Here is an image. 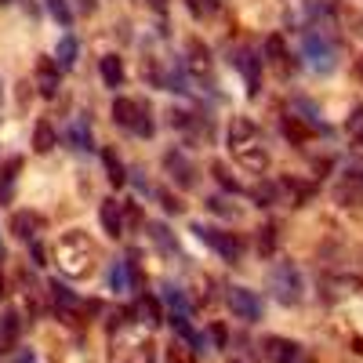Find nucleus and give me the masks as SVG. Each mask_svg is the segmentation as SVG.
I'll return each instance as SVG.
<instances>
[{
  "label": "nucleus",
  "instance_id": "nucleus-3",
  "mask_svg": "<svg viewBox=\"0 0 363 363\" xmlns=\"http://www.w3.org/2000/svg\"><path fill=\"white\" fill-rule=\"evenodd\" d=\"M55 262L69 280H84L99 265V244L84 229H69L55 240Z\"/></svg>",
  "mask_w": 363,
  "mask_h": 363
},
{
  "label": "nucleus",
  "instance_id": "nucleus-33",
  "mask_svg": "<svg viewBox=\"0 0 363 363\" xmlns=\"http://www.w3.org/2000/svg\"><path fill=\"white\" fill-rule=\"evenodd\" d=\"M153 196L164 203V211H171V215H178V211H182V200H178V196H171V193H164V189H153Z\"/></svg>",
  "mask_w": 363,
  "mask_h": 363
},
{
  "label": "nucleus",
  "instance_id": "nucleus-23",
  "mask_svg": "<svg viewBox=\"0 0 363 363\" xmlns=\"http://www.w3.org/2000/svg\"><path fill=\"white\" fill-rule=\"evenodd\" d=\"M77 51H80L77 37L66 33L62 40H58V48H55V62H58V69H73V66H77Z\"/></svg>",
  "mask_w": 363,
  "mask_h": 363
},
{
  "label": "nucleus",
  "instance_id": "nucleus-7",
  "mask_svg": "<svg viewBox=\"0 0 363 363\" xmlns=\"http://www.w3.org/2000/svg\"><path fill=\"white\" fill-rule=\"evenodd\" d=\"M193 233H196L200 244H207L211 251H218L229 265H240V262H244L247 244H244V240H240L236 233H225V229H215V225H203V222H193Z\"/></svg>",
  "mask_w": 363,
  "mask_h": 363
},
{
  "label": "nucleus",
  "instance_id": "nucleus-6",
  "mask_svg": "<svg viewBox=\"0 0 363 363\" xmlns=\"http://www.w3.org/2000/svg\"><path fill=\"white\" fill-rule=\"evenodd\" d=\"M301 58H306V66L320 77L338 69V48L330 44V37L320 33V29H309V33L301 37Z\"/></svg>",
  "mask_w": 363,
  "mask_h": 363
},
{
  "label": "nucleus",
  "instance_id": "nucleus-31",
  "mask_svg": "<svg viewBox=\"0 0 363 363\" xmlns=\"http://www.w3.org/2000/svg\"><path fill=\"white\" fill-rule=\"evenodd\" d=\"M207 207L215 211V215H225V218H236V207H229V200H222V196H211L207 200Z\"/></svg>",
  "mask_w": 363,
  "mask_h": 363
},
{
  "label": "nucleus",
  "instance_id": "nucleus-9",
  "mask_svg": "<svg viewBox=\"0 0 363 363\" xmlns=\"http://www.w3.org/2000/svg\"><path fill=\"white\" fill-rule=\"evenodd\" d=\"M164 171H167V178L174 182V186L178 189H196V164L186 157V153H182V149H167V153H164Z\"/></svg>",
  "mask_w": 363,
  "mask_h": 363
},
{
  "label": "nucleus",
  "instance_id": "nucleus-36",
  "mask_svg": "<svg viewBox=\"0 0 363 363\" xmlns=\"http://www.w3.org/2000/svg\"><path fill=\"white\" fill-rule=\"evenodd\" d=\"M0 4H11V0H0Z\"/></svg>",
  "mask_w": 363,
  "mask_h": 363
},
{
  "label": "nucleus",
  "instance_id": "nucleus-27",
  "mask_svg": "<svg viewBox=\"0 0 363 363\" xmlns=\"http://www.w3.org/2000/svg\"><path fill=\"white\" fill-rule=\"evenodd\" d=\"M277 244H280V225H262L258 229V251L269 258L272 251H277Z\"/></svg>",
  "mask_w": 363,
  "mask_h": 363
},
{
  "label": "nucleus",
  "instance_id": "nucleus-30",
  "mask_svg": "<svg viewBox=\"0 0 363 363\" xmlns=\"http://www.w3.org/2000/svg\"><path fill=\"white\" fill-rule=\"evenodd\" d=\"M167 363H196V359H193V349L186 342H174L167 349Z\"/></svg>",
  "mask_w": 363,
  "mask_h": 363
},
{
  "label": "nucleus",
  "instance_id": "nucleus-8",
  "mask_svg": "<svg viewBox=\"0 0 363 363\" xmlns=\"http://www.w3.org/2000/svg\"><path fill=\"white\" fill-rule=\"evenodd\" d=\"M225 301H229V309L236 320H244V323H258L265 306H262V298L251 291V287H229L225 291Z\"/></svg>",
  "mask_w": 363,
  "mask_h": 363
},
{
  "label": "nucleus",
  "instance_id": "nucleus-16",
  "mask_svg": "<svg viewBox=\"0 0 363 363\" xmlns=\"http://www.w3.org/2000/svg\"><path fill=\"white\" fill-rule=\"evenodd\" d=\"M99 218H102L106 236H113V240L124 236V203H116V200H102V207H99Z\"/></svg>",
  "mask_w": 363,
  "mask_h": 363
},
{
  "label": "nucleus",
  "instance_id": "nucleus-29",
  "mask_svg": "<svg viewBox=\"0 0 363 363\" xmlns=\"http://www.w3.org/2000/svg\"><path fill=\"white\" fill-rule=\"evenodd\" d=\"M48 11H51V18H58L62 26H73V11H69L66 0H48Z\"/></svg>",
  "mask_w": 363,
  "mask_h": 363
},
{
  "label": "nucleus",
  "instance_id": "nucleus-20",
  "mask_svg": "<svg viewBox=\"0 0 363 363\" xmlns=\"http://www.w3.org/2000/svg\"><path fill=\"white\" fill-rule=\"evenodd\" d=\"M66 138H69V145L77 149V153H87V149H95V142H91V124L84 116H77L73 124L66 128Z\"/></svg>",
  "mask_w": 363,
  "mask_h": 363
},
{
  "label": "nucleus",
  "instance_id": "nucleus-5",
  "mask_svg": "<svg viewBox=\"0 0 363 363\" xmlns=\"http://www.w3.org/2000/svg\"><path fill=\"white\" fill-rule=\"evenodd\" d=\"M269 291L280 306H301L306 298V280H301V269L294 262H277L269 269Z\"/></svg>",
  "mask_w": 363,
  "mask_h": 363
},
{
  "label": "nucleus",
  "instance_id": "nucleus-18",
  "mask_svg": "<svg viewBox=\"0 0 363 363\" xmlns=\"http://www.w3.org/2000/svg\"><path fill=\"white\" fill-rule=\"evenodd\" d=\"M18 335H22V316H18V309H8L0 316V349L11 352L18 345Z\"/></svg>",
  "mask_w": 363,
  "mask_h": 363
},
{
  "label": "nucleus",
  "instance_id": "nucleus-13",
  "mask_svg": "<svg viewBox=\"0 0 363 363\" xmlns=\"http://www.w3.org/2000/svg\"><path fill=\"white\" fill-rule=\"evenodd\" d=\"M167 124L178 128L182 135H189V138H211V124H207L203 116L189 113V109H171L167 113Z\"/></svg>",
  "mask_w": 363,
  "mask_h": 363
},
{
  "label": "nucleus",
  "instance_id": "nucleus-12",
  "mask_svg": "<svg viewBox=\"0 0 363 363\" xmlns=\"http://www.w3.org/2000/svg\"><path fill=\"white\" fill-rule=\"evenodd\" d=\"M106 284L113 294H128L135 284H138V269H135V258H116L106 272Z\"/></svg>",
  "mask_w": 363,
  "mask_h": 363
},
{
  "label": "nucleus",
  "instance_id": "nucleus-17",
  "mask_svg": "<svg viewBox=\"0 0 363 363\" xmlns=\"http://www.w3.org/2000/svg\"><path fill=\"white\" fill-rule=\"evenodd\" d=\"M142 327H149V330H153L157 323H160V301L153 298V294H138V301H135V309H128Z\"/></svg>",
  "mask_w": 363,
  "mask_h": 363
},
{
  "label": "nucleus",
  "instance_id": "nucleus-10",
  "mask_svg": "<svg viewBox=\"0 0 363 363\" xmlns=\"http://www.w3.org/2000/svg\"><path fill=\"white\" fill-rule=\"evenodd\" d=\"M229 58H233V66L244 73V80H247V95L258 99V87H262V62H265V58H262L255 48H233Z\"/></svg>",
  "mask_w": 363,
  "mask_h": 363
},
{
  "label": "nucleus",
  "instance_id": "nucleus-35",
  "mask_svg": "<svg viewBox=\"0 0 363 363\" xmlns=\"http://www.w3.org/2000/svg\"><path fill=\"white\" fill-rule=\"evenodd\" d=\"M149 4H153V8H164V4H167V0H149Z\"/></svg>",
  "mask_w": 363,
  "mask_h": 363
},
{
  "label": "nucleus",
  "instance_id": "nucleus-25",
  "mask_svg": "<svg viewBox=\"0 0 363 363\" xmlns=\"http://www.w3.org/2000/svg\"><path fill=\"white\" fill-rule=\"evenodd\" d=\"M145 229H149V240H153V244H157L164 255H178V244H174V236L167 233V225H160V222H149Z\"/></svg>",
  "mask_w": 363,
  "mask_h": 363
},
{
  "label": "nucleus",
  "instance_id": "nucleus-22",
  "mask_svg": "<svg viewBox=\"0 0 363 363\" xmlns=\"http://www.w3.org/2000/svg\"><path fill=\"white\" fill-rule=\"evenodd\" d=\"M99 69H102V84L106 87H124V62H120L116 55H106L102 62H99Z\"/></svg>",
  "mask_w": 363,
  "mask_h": 363
},
{
  "label": "nucleus",
  "instance_id": "nucleus-1",
  "mask_svg": "<svg viewBox=\"0 0 363 363\" xmlns=\"http://www.w3.org/2000/svg\"><path fill=\"white\" fill-rule=\"evenodd\" d=\"M109 327V363H157V342L153 330L142 327L131 313L113 316Z\"/></svg>",
  "mask_w": 363,
  "mask_h": 363
},
{
  "label": "nucleus",
  "instance_id": "nucleus-37",
  "mask_svg": "<svg viewBox=\"0 0 363 363\" xmlns=\"http://www.w3.org/2000/svg\"><path fill=\"white\" fill-rule=\"evenodd\" d=\"M0 258H4V247H0Z\"/></svg>",
  "mask_w": 363,
  "mask_h": 363
},
{
  "label": "nucleus",
  "instance_id": "nucleus-28",
  "mask_svg": "<svg viewBox=\"0 0 363 363\" xmlns=\"http://www.w3.org/2000/svg\"><path fill=\"white\" fill-rule=\"evenodd\" d=\"M164 301L171 306V313H186L189 316V301H186V294H182V287H164Z\"/></svg>",
  "mask_w": 363,
  "mask_h": 363
},
{
  "label": "nucleus",
  "instance_id": "nucleus-15",
  "mask_svg": "<svg viewBox=\"0 0 363 363\" xmlns=\"http://www.w3.org/2000/svg\"><path fill=\"white\" fill-rule=\"evenodd\" d=\"M37 87L44 99H58V87H62V69H58L55 58H40L37 62Z\"/></svg>",
  "mask_w": 363,
  "mask_h": 363
},
{
  "label": "nucleus",
  "instance_id": "nucleus-34",
  "mask_svg": "<svg viewBox=\"0 0 363 363\" xmlns=\"http://www.w3.org/2000/svg\"><path fill=\"white\" fill-rule=\"evenodd\" d=\"M15 363H40V359H37V352H33V349H22V352L15 356Z\"/></svg>",
  "mask_w": 363,
  "mask_h": 363
},
{
  "label": "nucleus",
  "instance_id": "nucleus-14",
  "mask_svg": "<svg viewBox=\"0 0 363 363\" xmlns=\"http://www.w3.org/2000/svg\"><path fill=\"white\" fill-rule=\"evenodd\" d=\"M11 233L22 240V244H33V240L44 233V218L37 211H15L11 215Z\"/></svg>",
  "mask_w": 363,
  "mask_h": 363
},
{
  "label": "nucleus",
  "instance_id": "nucleus-4",
  "mask_svg": "<svg viewBox=\"0 0 363 363\" xmlns=\"http://www.w3.org/2000/svg\"><path fill=\"white\" fill-rule=\"evenodd\" d=\"M113 124L131 131L135 138H153L157 135V120H153L149 102L145 99H131V95H120L113 102Z\"/></svg>",
  "mask_w": 363,
  "mask_h": 363
},
{
  "label": "nucleus",
  "instance_id": "nucleus-19",
  "mask_svg": "<svg viewBox=\"0 0 363 363\" xmlns=\"http://www.w3.org/2000/svg\"><path fill=\"white\" fill-rule=\"evenodd\" d=\"M265 55H269V66L277 69L280 77L291 73V66H287V48H284V37H280V33H272V37L265 40Z\"/></svg>",
  "mask_w": 363,
  "mask_h": 363
},
{
  "label": "nucleus",
  "instance_id": "nucleus-11",
  "mask_svg": "<svg viewBox=\"0 0 363 363\" xmlns=\"http://www.w3.org/2000/svg\"><path fill=\"white\" fill-rule=\"evenodd\" d=\"M262 352H265L269 363H309L306 345H298V342H291V338H277V335L262 342Z\"/></svg>",
  "mask_w": 363,
  "mask_h": 363
},
{
  "label": "nucleus",
  "instance_id": "nucleus-21",
  "mask_svg": "<svg viewBox=\"0 0 363 363\" xmlns=\"http://www.w3.org/2000/svg\"><path fill=\"white\" fill-rule=\"evenodd\" d=\"M18 171H22V160H18V157H11V160L4 164V171H0V203H11V196H15V182H18Z\"/></svg>",
  "mask_w": 363,
  "mask_h": 363
},
{
  "label": "nucleus",
  "instance_id": "nucleus-38",
  "mask_svg": "<svg viewBox=\"0 0 363 363\" xmlns=\"http://www.w3.org/2000/svg\"><path fill=\"white\" fill-rule=\"evenodd\" d=\"M359 73H363V66H359Z\"/></svg>",
  "mask_w": 363,
  "mask_h": 363
},
{
  "label": "nucleus",
  "instance_id": "nucleus-2",
  "mask_svg": "<svg viewBox=\"0 0 363 363\" xmlns=\"http://www.w3.org/2000/svg\"><path fill=\"white\" fill-rule=\"evenodd\" d=\"M225 145L233 160L251 171V174H265L269 171V149H265V138H262V128L255 124L251 116H233V124L225 131Z\"/></svg>",
  "mask_w": 363,
  "mask_h": 363
},
{
  "label": "nucleus",
  "instance_id": "nucleus-24",
  "mask_svg": "<svg viewBox=\"0 0 363 363\" xmlns=\"http://www.w3.org/2000/svg\"><path fill=\"white\" fill-rule=\"evenodd\" d=\"M55 145H58V135L51 128V120H37V128H33V149H37V153H51Z\"/></svg>",
  "mask_w": 363,
  "mask_h": 363
},
{
  "label": "nucleus",
  "instance_id": "nucleus-26",
  "mask_svg": "<svg viewBox=\"0 0 363 363\" xmlns=\"http://www.w3.org/2000/svg\"><path fill=\"white\" fill-rule=\"evenodd\" d=\"M102 164H106V171H109V182H113V186H116V189L124 186V182H128V167L120 164V157L113 153V149H102Z\"/></svg>",
  "mask_w": 363,
  "mask_h": 363
},
{
  "label": "nucleus",
  "instance_id": "nucleus-32",
  "mask_svg": "<svg viewBox=\"0 0 363 363\" xmlns=\"http://www.w3.org/2000/svg\"><path fill=\"white\" fill-rule=\"evenodd\" d=\"M211 171H215V178L222 182V186H225L229 193H240V189H244V186H240L236 178H229V174H225V167H222V164H215V167H211Z\"/></svg>",
  "mask_w": 363,
  "mask_h": 363
}]
</instances>
